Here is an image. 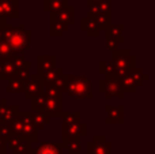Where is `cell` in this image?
I'll use <instances>...</instances> for the list:
<instances>
[{
    "label": "cell",
    "mask_w": 155,
    "mask_h": 154,
    "mask_svg": "<svg viewBox=\"0 0 155 154\" xmlns=\"http://www.w3.org/2000/svg\"><path fill=\"white\" fill-rule=\"evenodd\" d=\"M3 38L8 44V46H10L11 52L14 55H23L30 48L31 32L29 29H26L25 25H19V26L5 25Z\"/></svg>",
    "instance_id": "1"
},
{
    "label": "cell",
    "mask_w": 155,
    "mask_h": 154,
    "mask_svg": "<svg viewBox=\"0 0 155 154\" xmlns=\"http://www.w3.org/2000/svg\"><path fill=\"white\" fill-rule=\"evenodd\" d=\"M65 94L72 98L79 100H88L93 98V90H91V81L84 75H74V74H65Z\"/></svg>",
    "instance_id": "2"
},
{
    "label": "cell",
    "mask_w": 155,
    "mask_h": 154,
    "mask_svg": "<svg viewBox=\"0 0 155 154\" xmlns=\"http://www.w3.org/2000/svg\"><path fill=\"white\" fill-rule=\"evenodd\" d=\"M31 111H42L49 117H61L63 102L61 97H46L45 94H38L31 98Z\"/></svg>",
    "instance_id": "3"
},
{
    "label": "cell",
    "mask_w": 155,
    "mask_h": 154,
    "mask_svg": "<svg viewBox=\"0 0 155 154\" xmlns=\"http://www.w3.org/2000/svg\"><path fill=\"white\" fill-rule=\"evenodd\" d=\"M110 62L114 67V76L120 79L128 74L129 68L136 65V57L131 53L129 49H116L113 51V57Z\"/></svg>",
    "instance_id": "4"
},
{
    "label": "cell",
    "mask_w": 155,
    "mask_h": 154,
    "mask_svg": "<svg viewBox=\"0 0 155 154\" xmlns=\"http://www.w3.org/2000/svg\"><path fill=\"white\" fill-rule=\"evenodd\" d=\"M19 116H21L22 120V126H21V132H19V136L26 141L31 142H37L38 139V130L35 128L34 123H33L31 119V112H25V111H19Z\"/></svg>",
    "instance_id": "5"
},
{
    "label": "cell",
    "mask_w": 155,
    "mask_h": 154,
    "mask_svg": "<svg viewBox=\"0 0 155 154\" xmlns=\"http://www.w3.org/2000/svg\"><path fill=\"white\" fill-rule=\"evenodd\" d=\"M99 93H104L105 97L123 98L125 93L121 90L120 82L117 78H104L99 81Z\"/></svg>",
    "instance_id": "6"
},
{
    "label": "cell",
    "mask_w": 155,
    "mask_h": 154,
    "mask_svg": "<svg viewBox=\"0 0 155 154\" xmlns=\"http://www.w3.org/2000/svg\"><path fill=\"white\" fill-rule=\"evenodd\" d=\"M110 152H112V143L105 135L94 136L86 145V154H110Z\"/></svg>",
    "instance_id": "7"
},
{
    "label": "cell",
    "mask_w": 155,
    "mask_h": 154,
    "mask_svg": "<svg viewBox=\"0 0 155 154\" xmlns=\"http://www.w3.org/2000/svg\"><path fill=\"white\" fill-rule=\"evenodd\" d=\"M42 81L40 78V74H30L29 78L25 81V89H23V93L26 95V98L31 100V98L37 97L38 94H41L42 92Z\"/></svg>",
    "instance_id": "8"
},
{
    "label": "cell",
    "mask_w": 155,
    "mask_h": 154,
    "mask_svg": "<svg viewBox=\"0 0 155 154\" xmlns=\"http://www.w3.org/2000/svg\"><path fill=\"white\" fill-rule=\"evenodd\" d=\"M7 150H10L11 154H26L31 150V142L21 138L16 135H11L5 142Z\"/></svg>",
    "instance_id": "9"
},
{
    "label": "cell",
    "mask_w": 155,
    "mask_h": 154,
    "mask_svg": "<svg viewBox=\"0 0 155 154\" xmlns=\"http://www.w3.org/2000/svg\"><path fill=\"white\" fill-rule=\"evenodd\" d=\"M87 8H88L87 16H95L98 14L112 12L113 4H112V0H98V2L87 0Z\"/></svg>",
    "instance_id": "10"
},
{
    "label": "cell",
    "mask_w": 155,
    "mask_h": 154,
    "mask_svg": "<svg viewBox=\"0 0 155 154\" xmlns=\"http://www.w3.org/2000/svg\"><path fill=\"white\" fill-rule=\"evenodd\" d=\"M19 16V0H0V18H12Z\"/></svg>",
    "instance_id": "11"
},
{
    "label": "cell",
    "mask_w": 155,
    "mask_h": 154,
    "mask_svg": "<svg viewBox=\"0 0 155 154\" xmlns=\"http://www.w3.org/2000/svg\"><path fill=\"white\" fill-rule=\"evenodd\" d=\"M87 135V124L79 122L72 123V124H63V139L76 138V136H84Z\"/></svg>",
    "instance_id": "12"
},
{
    "label": "cell",
    "mask_w": 155,
    "mask_h": 154,
    "mask_svg": "<svg viewBox=\"0 0 155 154\" xmlns=\"http://www.w3.org/2000/svg\"><path fill=\"white\" fill-rule=\"evenodd\" d=\"M51 19H56V21H60L63 23L72 25L75 22V7L71 4L64 5L60 10L51 12Z\"/></svg>",
    "instance_id": "13"
},
{
    "label": "cell",
    "mask_w": 155,
    "mask_h": 154,
    "mask_svg": "<svg viewBox=\"0 0 155 154\" xmlns=\"http://www.w3.org/2000/svg\"><path fill=\"white\" fill-rule=\"evenodd\" d=\"M124 105H118V106H112V105H106L105 111H106V119L105 122L107 124H121L124 123Z\"/></svg>",
    "instance_id": "14"
},
{
    "label": "cell",
    "mask_w": 155,
    "mask_h": 154,
    "mask_svg": "<svg viewBox=\"0 0 155 154\" xmlns=\"http://www.w3.org/2000/svg\"><path fill=\"white\" fill-rule=\"evenodd\" d=\"M0 104H2V111H0V123L10 124V123L12 122L14 117L18 115L19 106L18 105H8L5 98H2V100H0Z\"/></svg>",
    "instance_id": "15"
},
{
    "label": "cell",
    "mask_w": 155,
    "mask_h": 154,
    "mask_svg": "<svg viewBox=\"0 0 155 154\" xmlns=\"http://www.w3.org/2000/svg\"><path fill=\"white\" fill-rule=\"evenodd\" d=\"M124 29H125V26H124L123 23H112L107 29H105V38H113V40H117L120 44H124Z\"/></svg>",
    "instance_id": "16"
},
{
    "label": "cell",
    "mask_w": 155,
    "mask_h": 154,
    "mask_svg": "<svg viewBox=\"0 0 155 154\" xmlns=\"http://www.w3.org/2000/svg\"><path fill=\"white\" fill-rule=\"evenodd\" d=\"M80 29H82V32H84L88 37H98L99 33H101V30L97 27L93 16H84V18L80 19Z\"/></svg>",
    "instance_id": "17"
},
{
    "label": "cell",
    "mask_w": 155,
    "mask_h": 154,
    "mask_svg": "<svg viewBox=\"0 0 155 154\" xmlns=\"http://www.w3.org/2000/svg\"><path fill=\"white\" fill-rule=\"evenodd\" d=\"M33 154H63V146L61 142L59 143H41L38 147L33 149L31 147Z\"/></svg>",
    "instance_id": "18"
},
{
    "label": "cell",
    "mask_w": 155,
    "mask_h": 154,
    "mask_svg": "<svg viewBox=\"0 0 155 154\" xmlns=\"http://www.w3.org/2000/svg\"><path fill=\"white\" fill-rule=\"evenodd\" d=\"M38 74H40V78H41V81H42V85L44 86H48V85H53L54 82L61 76L63 68L54 67V68H52V70L44 71V72H38Z\"/></svg>",
    "instance_id": "19"
},
{
    "label": "cell",
    "mask_w": 155,
    "mask_h": 154,
    "mask_svg": "<svg viewBox=\"0 0 155 154\" xmlns=\"http://www.w3.org/2000/svg\"><path fill=\"white\" fill-rule=\"evenodd\" d=\"M54 67H56V56L54 55H49V56L40 55L37 57V72H44V71L52 70Z\"/></svg>",
    "instance_id": "20"
},
{
    "label": "cell",
    "mask_w": 155,
    "mask_h": 154,
    "mask_svg": "<svg viewBox=\"0 0 155 154\" xmlns=\"http://www.w3.org/2000/svg\"><path fill=\"white\" fill-rule=\"evenodd\" d=\"M16 68L11 63V60H2L0 62V81H8L10 78L15 76Z\"/></svg>",
    "instance_id": "21"
},
{
    "label": "cell",
    "mask_w": 155,
    "mask_h": 154,
    "mask_svg": "<svg viewBox=\"0 0 155 154\" xmlns=\"http://www.w3.org/2000/svg\"><path fill=\"white\" fill-rule=\"evenodd\" d=\"M31 112V119H33V123H34L35 128L38 131L40 130H44L46 126L51 123V117L42 111H30Z\"/></svg>",
    "instance_id": "22"
},
{
    "label": "cell",
    "mask_w": 155,
    "mask_h": 154,
    "mask_svg": "<svg viewBox=\"0 0 155 154\" xmlns=\"http://www.w3.org/2000/svg\"><path fill=\"white\" fill-rule=\"evenodd\" d=\"M70 25L63 23L56 19H51V25H49V35L51 37H61L65 32L68 30Z\"/></svg>",
    "instance_id": "23"
},
{
    "label": "cell",
    "mask_w": 155,
    "mask_h": 154,
    "mask_svg": "<svg viewBox=\"0 0 155 154\" xmlns=\"http://www.w3.org/2000/svg\"><path fill=\"white\" fill-rule=\"evenodd\" d=\"M94 22H95L97 27H98L101 32H104L105 29L110 26L113 23V14L112 12H106V14H98V15L93 16Z\"/></svg>",
    "instance_id": "24"
},
{
    "label": "cell",
    "mask_w": 155,
    "mask_h": 154,
    "mask_svg": "<svg viewBox=\"0 0 155 154\" xmlns=\"http://www.w3.org/2000/svg\"><path fill=\"white\" fill-rule=\"evenodd\" d=\"M61 146H63V149H67L70 153H80L82 152V141H80V136L70 138V139H63Z\"/></svg>",
    "instance_id": "25"
},
{
    "label": "cell",
    "mask_w": 155,
    "mask_h": 154,
    "mask_svg": "<svg viewBox=\"0 0 155 154\" xmlns=\"http://www.w3.org/2000/svg\"><path fill=\"white\" fill-rule=\"evenodd\" d=\"M25 89V81L18 76H12V78L8 79V83H7V92L8 93H23Z\"/></svg>",
    "instance_id": "26"
},
{
    "label": "cell",
    "mask_w": 155,
    "mask_h": 154,
    "mask_svg": "<svg viewBox=\"0 0 155 154\" xmlns=\"http://www.w3.org/2000/svg\"><path fill=\"white\" fill-rule=\"evenodd\" d=\"M128 75L132 78V81L135 82V83L137 85V87L142 86L143 82H144V79H148V75H144V72H143V70L140 67H131L128 71Z\"/></svg>",
    "instance_id": "27"
},
{
    "label": "cell",
    "mask_w": 155,
    "mask_h": 154,
    "mask_svg": "<svg viewBox=\"0 0 155 154\" xmlns=\"http://www.w3.org/2000/svg\"><path fill=\"white\" fill-rule=\"evenodd\" d=\"M70 0H44V11L45 12H54L61 7L68 4Z\"/></svg>",
    "instance_id": "28"
},
{
    "label": "cell",
    "mask_w": 155,
    "mask_h": 154,
    "mask_svg": "<svg viewBox=\"0 0 155 154\" xmlns=\"http://www.w3.org/2000/svg\"><path fill=\"white\" fill-rule=\"evenodd\" d=\"M118 82H120L121 90H123L124 93H135L137 90V85L132 81V78L128 75V74H127L125 76L118 79Z\"/></svg>",
    "instance_id": "29"
},
{
    "label": "cell",
    "mask_w": 155,
    "mask_h": 154,
    "mask_svg": "<svg viewBox=\"0 0 155 154\" xmlns=\"http://www.w3.org/2000/svg\"><path fill=\"white\" fill-rule=\"evenodd\" d=\"M99 74L104 75V78H116L114 76V67L112 62H99Z\"/></svg>",
    "instance_id": "30"
},
{
    "label": "cell",
    "mask_w": 155,
    "mask_h": 154,
    "mask_svg": "<svg viewBox=\"0 0 155 154\" xmlns=\"http://www.w3.org/2000/svg\"><path fill=\"white\" fill-rule=\"evenodd\" d=\"M12 52H11L8 44L4 41V38H0V62L2 60H8L12 56Z\"/></svg>",
    "instance_id": "31"
},
{
    "label": "cell",
    "mask_w": 155,
    "mask_h": 154,
    "mask_svg": "<svg viewBox=\"0 0 155 154\" xmlns=\"http://www.w3.org/2000/svg\"><path fill=\"white\" fill-rule=\"evenodd\" d=\"M63 117V124H72V123H79L82 113L80 112H74V113H64L61 115Z\"/></svg>",
    "instance_id": "32"
},
{
    "label": "cell",
    "mask_w": 155,
    "mask_h": 154,
    "mask_svg": "<svg viewBox=\"0 0 155 154\" xmlns=\"http://www.w3.org/2000/svg\"><path fill=\"white\" fill-rule=\"evenodd\" d=\"M30 70H31V63H30V62H26L23 67H21L19 70H16V74H15V75L18 76V78L23 79V81H26V79L29 78V75L31 74V72H30Z\"/></svg>",
    "instance_id": "33"
},
{
    "label": "cell",
    "mask_w": 155,
    "mask_h": 154,
    "mask_svg": "<svg viewBox=\"0 0 155 154\" xmlns=\"http://www.w3.org/2000/svg\"><path fill=\"white\" fill-rule=\"evenodd\" d=\"M42 94H45L46 97H61V93L54 87V85H48V86L42 87Z\"/></svg>",
    "instance_id": "34"
},
{
    "label": "cell",
    "mask_w": 155,
    "mask_h": 154,
    "mask_svg": "<svg viewBox=\"0 0 155 154\" xmlns=\"http://www.w3.org/2000/svg\"><path fill=\"white\" fill-rule=\"evenodd\" d=\"M105 40H106V48L112 52L118 49V45H121L117 40H113V38H105Z\"/></svg>",
    "instance_id": "35"
},
{
    "label": "cell",
    "mask_w": 155,
    "mask_h": 154,
    "mask_svg": "<svg viewBox=\"0 0 155 154\" xmlns=\"http://www.w3.org/2000/svg\"><path fill=\"white\" fill-rule=\"evenodd\" d=\"M26 154H33V152H31V150H30V152H29V153H26Z\"/></svg>",
    "instance_id": "36"
},
{
    "label": "cell",
    "mask_w": 155,
    "mask_h": 154,
    "mask_svg": "<svg viewBox=\"0 0 155 154\" xmlns=\"http://www.w3.org/2000/svg\"><path fill=\"white\" fill-rule=\"evenodd\" d=\"M0 154H8V153H7V152H5V153H0Z\"/></svg>",
    "instance_id": "37"
},
{
    "label": "cell",
    "mask_w": 155,
    "mask_h": 154,
    "mask_svg": "<svg viewBox=\"0 0 155 154\" xmlns=\"http://www.w3.org/2000/svg\"><path fill=\"white\" fill-rule=\"evenodd\" d=\"M93 2H98V0H93Z\"/></svg>",
    "instance_id": "38"
},
{
    "label": "cell",
    "mask_w": 155,
    "mask_h": 154,
    "mask_svg": "<svg viewBox=\"0 0 155 154\" xmlns=\"http://www.w3.org/2000/svg\"><path fill=\"white\" fill-rule=\"evenodd\" d=\"M0 83H2V81H0Z\"/></svg>",
    "instance_id": "39"
}]
</instances>
